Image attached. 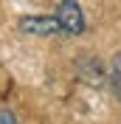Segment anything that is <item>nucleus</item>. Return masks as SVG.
<instances>
[{
  "label": "nucleus",
  "mask_w": 121,
  "mask_h": 124,
  "mask_svg": "<svg viewBox=\"0 0 121 124\" xmlns=\"http://www.w3.org/2000/svg\"><path fill=\"white\" fill-rule=\"evenodd\" d=\"M53 17H56V23H59V28H62L65 37H79V34H84V28H87L84 11H82V6H79V0H59Z\"/></svg>",
  "instance_id": "1"
},
{
  "label": "nucleus",
  "mask_w": 121,
  "mask_h": 124,
  "mask_svg": "<svg viewBox=\"0 0 121 124\" xmlns=\"http://www.w3.org/2000/svg\"><path fill=\"white\" fill-rule=\"evenodd\" d=\"M0 124H17V116L11 107H0Z\"/></svg>",
  "instance_id": "4"
},
{
  "label": "nucleus",
  "mask_w": 121,
  "mask_h": 124,
  "mask_svg": "<svg viewBox=\"0 0 121 124\" xmlns=\"http://www.w3.org/2000/svg\"><path fill=\"white\" fill-rule=\"evenodd\" d=\"M107 82H110L113 96L121 101V51H118V54H113V59H110V68H107Z\"/></svg>",
  "instance_id": "3"
},
{
  "label": "nucleus",
  "mask_w": 121,
  "mask_h": 124,
  "mask_svg": "<svg viewBox=\"0 0 121 124\" xmlns=\"http://www.w3.org/2000/svg\"><path fill=\"white\" fill-rule=\"evenodd\" d=\"M17 28L23 34H31V37H53V34H62L59 23L53 14H25L17 20Z\"/></svg>",
  "instance_id": "2"
}]
</instances>
